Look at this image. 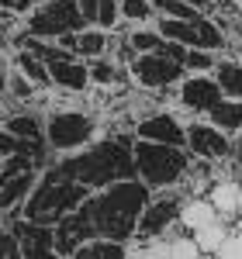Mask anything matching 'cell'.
Returning <instances> with one entry per match:
<instances>
[{"label": "cell", "mask_w": 242, "mask_h": 259, "mask_svg": "<svg viewBox=\"0 0 242 259\" xmlns=\"http://www.w3.org/2000/svg\"><path fill=\"white\" fill-rule=\"evenodd\" d=\"M145 207V187L139 183H111L104 194H97L94 200H87L76 207L80 221L87 225L90 239H107V242H125L135 225H139V214Z\"/></svg>", "instance_id": "6da1fadb"}, {"label": "cell", "mask_w": 242, "mask_h": 259, "mask_svg": "<svg viewBox=\"0 0 242 259\" xmlns=\"http://www.w3.org/2000/svg\"><path fill=\"white\" fill-rule=\"evenodd\" d=\"M83 197H87V187L69 177V173H66V166H62V169H49L45 180L35 187V194L28 197L24 214H28L31 225L62 221L66 214H73V211L80 207Z\"/></svg>", "instance_id": "7a4b0ae2"}, {"label": "cell", "mask_w": 242, "mask_h": 259, "mask_svg": "<svg viewBox=\"0 0 242 259\" xmlns=\"http://www.w3.org/2000/svg\"><path fill=\"white\" fill-rule=\"evenodd\" d=\"M66 173L90 190V187H107V183L128 180L135 173V159H132V149H125L121 142H101L90 152L66 162Z\"/></svg>", "instance_id": "3957f363"}, {"label": "cell", "mask_w": 242, "mask_h": 259, "mask_svg": "<svg viewBox=\"0 0 242 259\" xmlns=\"http://www.w3.org/2000/svg\"><path fill=\"white\" fill-rule=\"evenodd\" d=\"M135 159V173L142 177L145 190H163L173 187L180 177L190 169V152L187 149H173V145H156V142H139L132 149Z\"/></svg>", "instance_id": "277c9868"}, {"label": "cell", "mask_w": 242, "mask_h": 259, "mask_svg": "<svg viewBox=\"0 0 242 259\" xmlns=\"http://www.w3.org/2000/svg\"><path fill=\"white\" fill-rule=\"evenodd\" d=\"M94 135V121L87 118L83 111H73V107H62L56 111L49 124H45V139L52 149H59V152H73V149H80L87 145Z\"/></svg>", "instance_id": "5b68a950"}, {"label": "cell", "mask_w": 242, "mask_h": 259, "mask_svg": "<svg viewBox=\"0 0 242 259\" xmlns=\"http://www.w3.org/2000/svg\"><path fill=\"white\" fill-rule=\"evenodd\" d=\"M80 24H83V18L76 11V0H49V4L35 7V14L28 21L31 35H52V38L76 35Z\"/></svg>", "instance_id": "8992f818"}, {"label": "cell", "mask_w": 242, "mask_h": 259, "mask_svg": "<svg viewBox=\"0 0 242 259\" xmlns=\"http://www.w3.org/2000/svg\"><path fill=\"white\" fill-rule=\"evenodd\" d=\"M132 76L139 87H149V90H166L183 76V66L173 62L163 52H149V56H135L132 59Z\"/></svg>", "instance_id": "52a82bcc"}, {"label": "cell", "mask_w": 242, "mask_h": 259, "mask_svg": "<svg viewBox=\"0 0 242 259\" xmlns=\"http://www.w3.org/2000/svg\"><path fill=\"white\" fill-rule=\"evenodd\" d=\"M183 149H190V156H197V159H208V162H218L225 159L228 152H232V145H228V135H222L218 128H211L208 121H194V124H187L183 128Z\"/></svg>", "instance_id": "ba28073f"}, {"label": "cell", "mask_w": 242, "mask_h": 259, "mask_svg": "<svg viewBox=\"0 0 242 259\" xmlns=\"http://www.w3.org/2000/svg\"><path fill=\"white\" fill-rule=\"evenodd\" d=\"M222 90H218V83L215 76H208V73H194V76H187L180 83V104L187 111H201L208 114L215 104H222Z\"/></svg>", "instance_id": "9c48e42d"}, {"label": "cell", "mask_w": 242, "mask_h": 259, "mask_svg": "<svg viewBox=\"0 0 242 259\" xmlns=\"http://www.w3.org/2000/svg\"><path fill=\"white\" fill-rule=\"evenodd\" d=\"M139 139L142 142H156V145H173V149H183V124L177 114H149V118L139 121Z\"/></svg>", "instance_id": "30bf717a"}, {"label": "cell", "mask_w": 242, "mask_h": 259, "mask_svg": "<svg viewBox=\"0 0 242 259\" xmlns=\"http://www.w3.org/2000/svg\"><path fill=\"white\" fill-rule=\"evenodd\" d=\"M177 211H180V200H177V197L145 200V207H142V214H139L135 232H139L142 239H156L159 232H166V228H170V221L177 218Z\"/></svg>", "instance_id": "8fae6325"}, {"label": "cell", "mask_w": 242, "mask_h": 259, "mask_svg": "<svg viewBox=\"0 0 242 259\" xmlns=\"http://www.w3.org/2000/svg\"><path fill=\"white\" fill-rule=\"evenodd\" d=\"M31 162L21 159L18 152L7 159V166L0 169V207H11L18 197L28 194V187H31Z\"/></svg>", "instance_id": "7c38bea8"}, {"label": "cell", "mask_w": 242, "mask_h": 259, "mask_svg": "<svg viewBox=\"0 0 242 259\" xmlns=\"http://www.w3.org/2000/svg\"><path fill=\"white\" fill-rule=\"evenodd\" d=\"M18 245H21V259H59L56 252V239L45 225H18Z\"/></svg>", "instance_id": "4fadbf2b"}, {"label": "cell", "mask_w": 242, "mask_h": 259, "mask_svg": "<svg viewBox=\"0 0 242 259\" xmlns=\"http://www.w3.org/2000/svg\"><path fill=\"white\" fill-rule=\"evenodd\" d=\"M49 80L56 87H66V90H87L90 80H87V62L80 59H59V62H49Z\"/></svg>", "instance_id": "5bb4252c"}, {"label": "cell", "mask_w": 242, "mask_h": 259, "mask_svg": "<svg viewBox=\"0 0 242 259\" xmlns=\"http://www.w3.org/2000/svg\"><path fill=\"white\" fill-rule=\"evenodd\" d=\"M62 41H66L76 56H87V59H101L104 52H107V45H111L107 31H101V28H83L76 35H62Z\"/></svg>", "instance_id": "9a60e30c"}, {"label": "cell", "mask_w": 242, "mask_h": 259, "mask_svg": "<svg viewBox=\"0 0 242 259\" xmlns=\"http://www.w3.org/2000/svg\"><path fill=\"white\" fill-rule=\"evenodd\" d=\"M208 124L218 128L222 135H239L242 132V100H222L208 111Z\"/></svg>", "instance_id": "2e32d148"}, {"label": "cell", "mask_w": 242, "mask_h": 259, "mask_svg": "<svg viewBox=\"0 0 242 259\" xmlns=\"http://www.w3.org/2000/svg\"><path fill=\"white\" fill-rule=\"evenodd\" d=\"M208 204L215 207L218 221H228L232 214H239V183H235V180H222V183H215Z\"/></svg>", "instance_id": "e0dca14e"}, {"label": "cell", "mask_w": 242, "mask_h": 259, "mask_svg": "<svg viewBox=\"0 0 242 259\" xmlns=\"http://www.w3.org/2000/svg\"><path fill=\"white\" fill-rule=\"evenodd\" d=\"M215 83H218L225 100H242V62L239 59L215 62Z\"/></svg>", "instance_id": "ac0fdd59"}, {"label": "cell", "mask_w": 242, "mask_h": 259, "mask_svg": "<svg viewBox=\"0 0 242 259\" xmlns=\"http://www.w3.org/2000/svg\"><path fill=\"white\" fill-rule=\"evenodd\" d=\"M177 218H180V225H183V228L197 232V228H204V225L218 221V214H215V207H211L208 200H201V197H190V200H183V204H180Z\"/></svg>", "instance_id": "d6986e66"}, {"label": "cell", "mask_w": 242, "mask_h": 259, "mask_svg": "<svg viewBox=\"0 0 242 259\" xmlns=\"http://www.w3.org/2000/svg\"><path fill=\"white\" fill-rule=\"evenodd\" d=\"M190 239L197 242V249H201V256H215L218 249H222V242L228 239V228H225V221H211V225H204L197 228Z\"/></svg>", "instance_id": "ffe728a7"}, {"label": "cell", "mask_w": 242, "mask_h": 259, "mask_svg": "<svg viewBox=\"0 0 242 259\" xmlns=\"http://www.w3.org/2000/svg\"><path fill=\"white\" fill-rule=\"evenodd\" d=\"M76 259H125V249L118 242H107V239H90L76 249Z\"/></svg>", "instance_id": "44dd1931"}, {"label": "cell", "mask_w": 242, "mask_h": 259, "mask_svg": "<svg viewBox=\"0 0 242 259\" xmlns=\"http://www.w3.org/2000/svg\"><path fill=\"white\" fill-rule=\"evenodd\" d=\"M18 76H24L31 87H52V80H49V66L38 62L35 56H28V52L18 56Z\"/></svg>", "instance_id": "7402d4cb"}, {"label": "cell", "mask_w": 242, "mask_h": 259, "mask_svg": "<svg viewBox=\"0 0 242 259\" xmlns=\"http://www.w3.org/2000/svg\"><path fill=\"white\" fill-rule=\"evenodd\" d=\"M24 52L28 56H35L38 62H59V59H69L66 52H62V45H49V41H42V38H35V35H28L24 38Z\"/></svg>", "instance_id": "603a6c76"}, {"label": "cell", "mask_w": 242, "mask_h": 259, "mask_svg": "<svg viewBox=\"0 0 242 259\" xmlns=\"http://www.w3.org/2000/svg\"><path fill=\"white\" fill-rule=\"evenodd\" d=\"M4 128H7V135H11V139H18V142L38 139V132H42L38 118H31V114H18V118H11V121H7Z\"/></svg>", "instance_id": "cb8c5ba5"}, {"label": "cell", "mask_w": 242, "mask_h": 259, "mask_svg": "<svg viewBox=\"0 0 242 259\" xmlns=\"http://www.w3.org/2000/svg\"><path fill=\"white\" fill-rule=\"evenodd\" d=\"M156 11H163V18H170V21H197L201 18V11L190 7L187 0H156Z\"/></svg>", "instance_id": "d4e9b609"}, {"label": "cell", "mask_w": 242, "mask_h": 259, "mask_svg": "<svg viewBox=\"0 0 242 259\" xmlns=\"http://www.w3.org/2000/svg\"><path fill=\"white\" fill-rule=\"evenodd\" d=\"M128 45H132L135 56H149V52H159L163 49V38H159V31L142 28V31H132V35H128Z\"/></svg>", "instance_id": "484cf974"}, {"label": "cell", "mask_w": 242, "mask_h": 259, "mask_svg": "<svg viewBox=\"0 0 242 259\" xmlns=\"http://www.w3.org/2000/svg\"><path fill=\"white\" fill-rule=\"evenodd\" d=\"M87 80L97 83V87H111V83H118V66H111L104 59H90L87 62Z\"/></svg>", "instance_id": "4316f807"}, {"label": "cell", "mask_w": 242, "mask_h": 259, "mask_svg": "<svg viewBox=\"0 0 242 259\" xmlns=\"http://www.w3.org/2000/svg\"><path fill=\"white\" fill-rule=\"evenodd\" d=\"M121 18L128 21H149L152 14H156V4L152 0H121Z\"/></svg>", "instance_id": "83f0119b"}, {"label": "cell", "mask_w": 242, "mask_h": 259, "mask_svg": "<svg viewBox=\"0 0 242 259\" xmlns=\"http://www.w3.org/2000/svg\"><path fill=\"white\" fill-rule=\"evenodd\" d=\"M183 69H194V73H208V69H215V52L187 49V56H183Z\"/></svg>", "instance_id": "f1b7e54d"}, {"label": "cell", "mask_w": 242, "mask_h": 259, "mask_svg": "<svg viewBox=\"0 0 242 259\" xmlns=\"http://www.w3.org/2000/svg\"><path fill=\"white\" fill-rule=\"evenodd\" d=\"M118 0H101V4H97V28H101V31H107V28H114V24H118Z\"/></svg>", "instance_id": "f546056e"}, {"label": "cell", "mask_w": 242, "mask_h": 259, "mask_svg": "<svg viewBox=\"0 0 242 259\" xmlns=\"http://www.w3.org/2000/svg\"><path fill=\"white\" fill-rule=\"evenodd\" d=\"M170 259H201V249L194 239H173L170 242Z\"/></svg>", "instance_id": "4dcf8cb0"}, {"label": "cell", "mask_w": 242, "mask_h": 259, "mask_svg": "<svg viewBox=\"0 0 242 259\" xmlns=\"http://www.w3.org/2000/svg\"><path fill=\"white\" fill-rule=\"evenodd\" d=\"M215 256H218V259H242V235H239V232H235V235H228Z\"/></svg>", "instance_id": "1f68e13d"}, {"label": "cell", "mask_w": 242, "mask_h": 259, "mask_svg": "<svg viewBox=\"0 0 242 259\" xmlns=\"http://www.w3.org/2000/svg\"><path fill=\"white\" fill-rule=\"evenodd\" d=\"M0 259H21V245L11 232H0Z\"/></svg>", "instance_id": "d6a6232c"}, {"label": "cell", "mask_w": 242, "mask_h": 259, "mask_svg": "<svg viewBox=\"0 0 242 259\" xmlns=\"http://www.w3.org/2000/svg\"><path fill=\"white\" fill-rule=\"evenodd\" d=\"M97 4L101 0H76V11H80L83 24H90V28H97Z\"/></svg>", "instance_id": "836d02e7"}, {"label": "cell", "mask_w": 242, "mask_h": 259, "mask_svg": "<svg viewBox=\"0 0 242 259\" xmlns=\"http://www.w3.org/2000/svg\"><path fill=\"white\" fill-rule=\"evenodd\" d=\"M142 259H170V242L152 239L145 249H142Z\"/></svg>", "instance_id": "e575fe53"}, {"label": "cell", "mask_w": 242, "mask_h": 259, "mask_svg": "<svg viewBox=\"0 0 242 259\" xmlns=\"http://www.w3.org/2000/svg\"><path fill=\"white\" fill-rule=\"evenodd\" d=\"M239 211H242V183H239Z\"/></svg>", "instance_id": "d590c367"}, {"label": "cell", "mask_w": 242, "mask_h": 259, "mask_svg": "<svg viewBox=\"0 0 242 259\" xmlns=\"http://www.w3.org/2000/svg\"><path fill=\"white\" fill-rule=\"evenodd\" d=\"M235 156H239V162H242V149H239V152H235Z\"/></svg>", "instance_id": "8d00e7d4"}, {"label": "cell", "mask_w": 242, "mask_h": 259, "mask_svg": "<svg viewBox=\"0 0 242 259\" xmlns=\"http://www.w3.org/2000/svg\"><path fill=\"white\" fill-rule=\"evenodd\" d=\"M239 235H242V225H239Z\"/></svg>", "instance_id": "74e56055"}, {"label": "cell", "mask_w": 242, "mask_h": 259, "mask_svg": "<svg viewBox=\"0 0 242 259\" xmlns=\"http://www.w3.org/2000/svg\"><path fill=\"white\" fill-rule=\"evenodd\" d=\"M201 259H211V256H201Z\"/></svg>", "instance_id": "f35d334b"}, {"label": "cell", "mask_w": 242, "mask_h": 259, "mask_svg": "<svg viewBox=\"0 0 242 259\" xmlns=\"http://www.w3.org/2000/svg\"><path fill=\"white\" fill-rule=\"evenodd\" d=\"M152 4H156V0H152Z\"/></svg>", "instance_id": "ab89813d"}]
</instances>
